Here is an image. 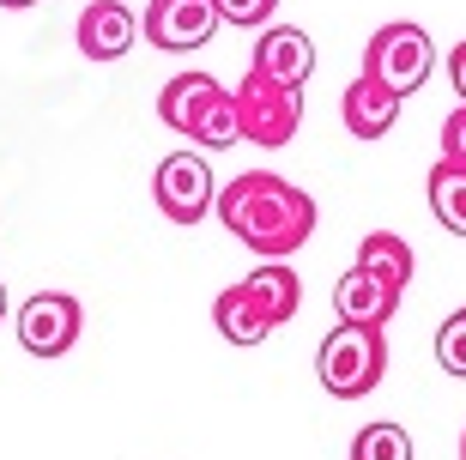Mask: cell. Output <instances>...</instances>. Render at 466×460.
<instances>
[{
	"instance_id": "obj_1",
	"label": "cell",
	"mask_w": 466,
	"mask_h": 460,
	"mask_svg": "<svg viewBox=\"0 0 466 460\" xmlns=\"http://www.w3.org/2000/svg\"><path fill=\"white\" fill-rule=\"evenodd\" d=\"M218 224L260 261H291L315 237V200L273 170H242L218 188Z\"/></svg>"
},
{
	"instance_id": "obj_2",
	"label": "cell",
	"mask_w": 466,
	"mask_h": 460,
	"mask_svg": "<svg viewBox=\"0 0 466 460\" xmlns=\"http://www.w3.org/2000/svg\"><path fill=\"white\" fill-rule=\"evenodd\" d=\"M157 121L176 128L182 139H194L200 152H225L242 139V116H237V91H225L212 73L188 67L176 73L170 86L157 91Z\"/></svg>"
},
{
	"instance_id": "obj_3",
	"label": "cell",
	"mask_w": 466,
	"mask_h": 460,
	"mask_svg": "<svg viewBox=\"0 0 466 460\" xmlns=\"http://www.w3.org/2000/svg\"><path fill=\"white\" fill-rule=\"evenodd\" d=\"M315 375H321V388H328L333 400L376 394L381 375H388V340H381V327L339 322L328 340H321V352H315Z\"/></svg>"
},
{
	"instance_id": "obj_4",
	"label": "cell",
	"mask_w": 466,
	"mask_h": 460,
	"mask_svg": "<svg viewBox=\"0 0 466 460\" xmlns=\"http://www.w3.org/2000/svg\"><path fill=\"white\" fill-rule=\"evenodd\" d=\"M237 116H242V139H248V146L279 152V146H291L297 128H303V86H285L273 73L248 67L237 79Z\"/></svg>"
},
{
	"instance_id": "obj_5",
	"label": "cell",
	"mask_w": 466,
	"mask_h": 460,
	"mask_svg": "<svg viewBox=\"0 0 466 460\" xmlns=\"http://www.w3.org/2000/svg\"><path fill=\"white\" fill-rule=\"evenodd\" d=\"M431 67H436V43L412 18L381 25V31L370 36V49H363V73H370L376 86H388L394 97H412L418 86H431Z\"/></svg>"
},
{
	"instance_id": "obj_6",
	"label": "cell",
	"mask_w": 466,
	"mask_h": 460,
	"mask_svg": "<svg viewBox=\"0 0 466 460\" xmlns=\"http://www.w3.org/2000/svg\"><path fill=\"white\" fill-rule=\"evenodd\" d=\"M152 194L170 224H200L207 212H218V182H212L207 152H170L152 176Z\"/></svg>"
},
{
	"instance_id": "obj_7",
	"label": "cell",
	"mask_w": 466,
	"mask_h": 460,
	"mask_svg": "<svg viewBox=\"0 0 466 460\" xmlns=\"http://www.w3.org/2000/svg\"><path fill=\"white\" fill-rule=\"evenodd\" d=\"M79 327H86V309L67 291H36L31 303L18 309V345L31 358H67L79 345Z\"/></svg>"
},
{
	"instance_id": "obj_8",
	"label": "cell",
	"mask_w": 466,
	"mask_h": 460,
	"mask_svg": "<svg viewBox=\"0 0 466 460\" xmlns=\"http://www.w3.org/2000/svg\"><path fill=\"white\" fill-rule=\"evenodd\" d=\"M146 43L164 55H188V49H207L212 31L225 25L218 0H146Z\"/></svg>"
},
{
	"instance_id": "obj_9",
	"label": "cell",
	"mask_w": 466,
	"mask_h": 460,
	"mask_svg": "<svg viewBox=\"0 0 466 460\" xmlns=\"http://www.w3.org/2000/svg\"><path fill=\"white\" fill-rule=\"evenodd\" d=\"M333 309L351 327H388L400 309V285H388V279H376L370 267L351 261V273H339V285H333Z\"/></svg>"
},
{
	"instance_id": "obj_10",
	"label": "cell",
	"mask_w": 466,
	"mask_h": 460,
	"mask_svg": "<svg viewBox=\"0 0 466 460\" xmlns=\"http://www.w3.org/2000/svg\"><path fill=\"white\" fill-rule=\"evenodd\" d=\"M146 31L134 18V6H121V0H91L86 13H79V55L86 61H121V55L134 49V36Z\"/></svg>"
},
{
	"instance_id": "obj_11",
	"label": "cell",
	"mask_w": 466,
	"mask_h": 460,
	"mask_svg": "<svg viewBox=\"0 0 466 460\" xmlns=\"http://www.w3.org/2000/svg\"><path fill=\"white\" fill-rule=\"evenodd\" d=\"M248 67L273 73V79H285V86H309L315 73V36L297 31V25H267V31L255 36V61Z\"/></svg>"
},
{
	"instance_id": "obj_12",
	"label": "cell",
	"mask_w": 466,
	"mask_h": 460,
	"mask_svg": "<svg viewBox=\"0 0 466 460\" xmlns=\"http://www.w3.org/2000/svg\"><path fill=\"white\" fill-rule=\"evenodd\" d=\"M400 103H406V97H394V91L376 86L370 73H358V79L339 91V121H346L351 139H381V134H394Z\"/></svg>"
},
{
	"instance_id": "obj_13",
	"label": "cell",
	"mask_w": 466,
	"mask_h": 460,
	"mask_svg": "<svg viewBox=\"0 0 466 460\" xmlns=\"http://www.w3.org/2000/svg\"><path fill=\"white\" fill-rule=\"evenodd\" d=\"M242 285H248V297L260 303V315H267L273 327H285L297 315V303H303V279L291 273V261H260Z\"/></svg>"
},
{
	"instance_id": "obj_14",
	"label": "cell",
	"mask_w": 466,
	"mask_h": 460,
	"mask_svg": "<svg viewBox=\"0 0 466 460\" xmlns=\"http://www.w3.org/2000/svg\"><path fill=\"white\" fill-rule=\"evenodd\" d=\"M424 194H431L436 224H442L449 237H466V164H461V158H436Z\"/></svg>"
},
{
	"instance_id": "obj_15",
	"label": "cell",
	"mask_w": 466,
	"mask_h": 460,
	"mask_svg": "<svg viewBox=\"0 0 466 460\" xmlns=\"http://www.w3.org/2000/svg\"><path fill=\"white\" fill-rule=\"evenodd\" d=\"M212 327H218L230 345H260L267 333H273V322L260 315V303L248 297V285L218 291V303H212Z\"/></svg>"
},
{
	"instance_id": "obj_16",
	"label": "cell",
	"mask_w": 466,
	"mask_h": 460,
	"mask_svg": "<svg viewBox=\"0 0 466 460\" xmlns=\"http://www.w3.org/2000/svg\"><path fill=\"white\" fill-rule=\"evenodd\" d=\"M358 267H370L376 279H388V285H412V273H418V261H412V242L406 237H394V230H370V237L358 242Z\"/></svg>"
},
{
	"instance_id": "obj_17",
	"label": "cell",
	"mask_w": 466,
	"mask_h": 460,
	"mask_svg": "<svg viewBox=\"0 0 466 460\" xmlns=\"http://www.w3.org/2000/svg\"><path fill=\"white\" fill-rule=\"evenodd\" d=\"M351 460H412V436L400 424H363L358 436H351Z\"/></svg>"
},
{
	"instance_id": "obj_18",
	"label": "cell",
	"mask_w": 466,
	"mask_h": 460,
	"mask_svg": "<svg viewBox=\"0 0 466 460\" xmlns=\"http://www.w3.org/2000/svg\"><path fill=\"white\" fill-rule=\"evenodd\" d=\"M436 363L466 382V309H454L449 322L436 327Z\"/></svg>"
},
{
	"instance_id": "obj_19",
	"label": "cell",
	"mask_w": 466,
	"mask_h": 460,
	"mask_svg": "<svg viewBox=\"0 0 466 460\" xmlns=\"http://www.w3.org/2000/svg\"><path fill=\"white\" fill-rule=\"evenodd\" d=\"M225 25H248V31H267V18L279 13V0H218Z\"/></svg>"
},
{
	"instance_id": "obj_20",
	"label": "cell",
	"mask_w": 466,
	"mask_h": 460,
	"mask_svg": "<svg viewBox=\"0 0 466 460\" xmlns=\"http://www.w3.org/2000/svg\"><path fill=\"white\" fill-rule=\"evenodd\" d=\"M442 158H461L466 164V103L442 116Z\"/></svg>"
},
{
	"instance_id": "obj_21",
	"label": "cell",
	"mask_w": 466,
	"mask_h": 460,
	"mask_svg": "<svg viewBox=\"0 0 466 460\" xmlns=\"http://www.w3.org/2000/svg\"><path fill=\"white\" fill-rule=\"evenodd\" d=\"M449 79H454V91H461V103H466V43L449 49Z\"/></svg>"
},
{
	"instance_id": "obj_22",
	"label": "cell",
	"mask_w": 466,
	"mask_h": 460,
	"mask_svg": "<svg viewBox=\"0 0 466 460\" xmlns=\"http://www.w3.org/2000/svg\"><path fill=\"white\" fill-rule=\"evenodd\" d=\"M0 6H6V13H25V6H36V0H0Z\"/></svg>"
},
{
	"instance_id": "obj_23",
	"label": "cell",
	"mask_w": 466,
	"mask_h": 460,
	"mask_svg": "<svg viewBox=\"0 0 466 460\" xmlns=\"http://www.w3.org/2000/svg\"><path fill=\"white\" fill-rule=\"evenodd\" d=\"M0 322H6V285H0Z\"/></svg>"
},
{
	"instance_id": "obj_24",
	"label": "cell",
	"mask_w": 466,
	"mask_h": 460,
	"mask_svg": "<svg viewBox=\"0 0 466 460\" xmlns=\"http://www.w3.org/2000/svg\"><path fill=\"white\" fill-rule=\"evenodd\" d=\"M461 460H466V436H461Z\"/></svg>"
}]
</instances>
